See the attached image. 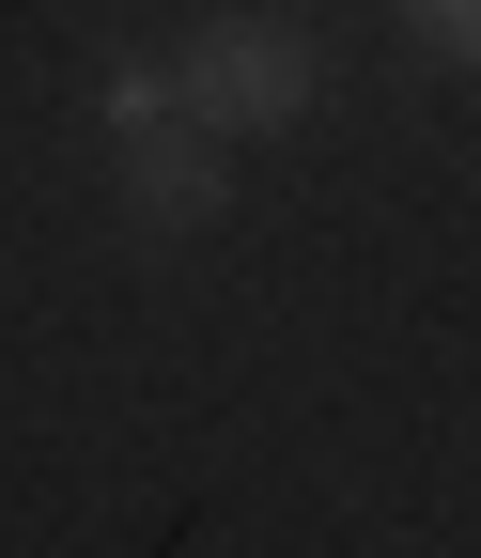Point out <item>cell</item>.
<instances>
[{
  "instance_id": "277c9868",
  "label": "cell",
  "mask_w": 481,
  "mask_h": 558,
  "mask_svg": "<svg viewBox=\"0 0 481 558\" xmlns=\"http://www.w3.org/2000/svg\"><path fill=\"white\" fill-rule=\"evenodd\" d=\"M156 109H171V62H109V140L156 124Z\"/></svg>"
},
{
  "instance_id": "3957f363",
  "label": "cell",
  "mask_w": 481,
  "mask_h": 558,
  "mask_svg": "<svg viewBox=\"0 0 481 558\" xmlns=\"http://www.w3.org/2000/svg\"><path fill=\"white\" fill-rule=\"evenodd\" d=\"M404 32H420L435 62H481V0H404Z\"/></svg>"
},
{
  "instance_id": "7a4b0ae2",
  "label": "cell",
  "mask_w": 481,
  "mask_h": 558,
  "mask_svg": "<svg viewBox=\"0 0 481 558\" xmlns=\"http://www.w3.org/2000/svg\"><path fill=\"white\" fill-rule=\"evenodd\" d=\"M218 186H233V140H218V124H187V109L124 124V218H141V233H202Z\"/></svg>"
},
{
  "instance_id": "6da1fadb",
  "label": "cell",
  "mask_w": 481,
  "mask_h": 558,
  "mask_svg": "<svg viewBox=\"0 0 481 558\" xmlns=\"http://www.w3.org/2000/svg\"><path fill=\"white\" fill-rule=\"evenodd\" d=\"M311 94H326V47L296 16H202L171 47V109L218 140H280V124H311Z\"/></svg>"
}]
</instances>
